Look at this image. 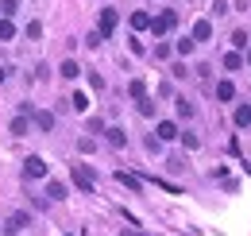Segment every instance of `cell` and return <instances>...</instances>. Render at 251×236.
Returning <instances> with one entry per match:
<instances>
[{
	"label": "cell",
	"instance_id": "24",
	"mask_svg": "<svg viewBox=\"0 0 251 236\" xmlns=\"http://www.w3.org/2000/svg\"><path fill=\"white\" fill-rule=\"evenodd\" d=\"M16 8H20V0H4V4H0V12H4V20H12V16H16Z\"/></svg>",
	"mask_w": 251,
	"mask_h": 236
},
{
	"label": "cell",
	"instance_id": "19",
	"mask_svg": "<svg viewBox=\"0 0 251 236\" xmlns=\"http://www.w3.org/2000/svg\"><path fill=\"white\" fill-rule=\"evenodd\" d=\"M47 194H50V202H62V198H66V186H62V182H47Z\"/></svg>",
	"mask_w": 251,
	"mask_h": 236
},
{
	"label": "cell",
	"instance_id": "4",
	"mask_svg": "<svg viewBox=\"0 0 251 236\" xmlns=\"http://www.w3.org/2000/svg\"><path fill=\"white\" fill-rule=\"evenodd\" d=\"M174 24H178V16H174V12L166 8V12H158L155 20H151V31H155V35H166V31L174 28Z\"/></svg>",
	"mask_w": 251,
	"mask_h": 236
},
{
	"label": "cell",
	"instance_id": "14",
	"mask_svg": "<svg viewBox=\"0 0 251 236\" xmlns=\"http://www.w3.org/2000/svg\"><path fill=\"white\" fill-rule=\"evenodd\" d=\"M8 39H16V24L0 16V43H8Z\"/></svg>",
	"mask_w": 251,
	"mask_h": 236
},
{
	"label": "cell",
	"instance_id": "16",
	"mask_svg": "<svg viewBox=\"0 0 251 236\" xmlns=\"http://www.w3.org/2000/svg\"><path fill=\"white\" fill-rule=\"evenodd\" d=\"M58 74H62V78H77V74H81V66H77L74 59H66L62 66H58Z\"/></svg>",
	"mask_w": 251,
	"mask_h": 236
},
{
	"label": "cell",
	"instance_id": "20",
	"mask_svg": "<svg viewBox=\"0 0 251 236\" xmlns=\"http://www.w3.org/2000/svg\"><path fill=\"white\" fill-rule=\"evenodd\" d=\"M248 31H232V51H244V47H248Z\"/></svg>",
	"mask_w": 251,
	"mask_h": 236
},
{
	"label": "cell",
	"instance_id": "21",
	"mask_svg": "<svg viewBox=\"0 0 251 236\" xmlns=\"http://www.w3.org/2000/svg\"><path fill=\"white\" fill-rule=\"evenodd\" d=\"M108 144H112V148H124V144H127V136L120 132V128H108Z\"/></svg>",
	"mask_w": 251,
	"mask_h": 236
},
{
	"label": "cell",
	"instance_id": "13",
	"mask_svg": "<svg viewBox=\"0 0 251 236\" xmlns=\"http://www.w3.org/2000/svg\"><path fill=\"white\" fill-rule=\"evenodd\" d=\"M178 140H182V148H186V151H197V148H201V136H197V132H182Z\"/></svg>",
	"mask_w": 251,
	"mask_h": 236
},
{
	"label": "cell",
	"instance_id": "1",
	"mask_svg": "<svg viewBox=\"0 0 251 236\" xmlns=\"http://www.w3.org/2000/svg\"><path fill=\"white\" fill-rule=\"evenodd\" d=\"M70 178H74V186H77L81 194H93V171H89L85 163H74V167H70Z\"/></svg>",
	"mask_w": 251,
	"mask_h": 236
},
{
	"label": "cell",
	"instance_id": "23",
	"mask_svg": "<svg viewBox=\"0 0 251 236\" xmlns=\"http://www.w3.org/2000/svg\"><path fill=\"white\" fill-rule=\"evenodd\" d=\"M135 109H139V117H155V101H147V97H143Z\"/></svg>",
	"mask_w": 251,
	"mask_h": 236
},
{
	"label": "cell",
	"instance_id": "6",
	"mask_svg": "<svg viewBox=\"0 0 251 236\" xmlns=\"http://www.w3.org/2000/svg\"><path fill=\"white\" fill-rule=\"evenodd\" d=\"M27 225H31V217H27L24 209H16V213H12L8 221H4V233L12 236V233H20V229H27Z\"/></svg>",
	"mask_w": 251,
	"mask_h": 236
},
{
	"label": "cell",
	"instance_id": "17",
	"mask_svg": "<svg viewBox=\"0 0 251 236\" xmlns=\"http://www.w3.org/2000/svg\"><path fill=\"white\" fill-rule=\"evenodd\" d=\"M70 105H74L77 113H85V109H89V93H81V89H77V93L70 97Z\"/></svg>",
	"mask_w": 251,
	"mask_h": 236
},
{
	"label": "cell",
	"instance_id": "26",
	"mask_svg": "<svg viewBox=\"0 0 251 236\" xmlns=\"http://www.w3.org/2000/svg\"><path fill=\"white\" fill-rule=\"evenodd\" d=\"M85 43H89V47H100V43H104V35H100V31H89V35H85Z\"/></svg>",
	"mask_w": 251,
	"mask_h": 236
},
{
	"label": "cell",
	"instance_id": "25",
	"mask_svg": "<svg viewBox=\"0 0 251 236\" xmlns=\"http://www.w3.org/2000/svg\"><path fill=\"white\" fill-rule=\"evenodd\" d=\"M27 39H43V24H39V20L27 24Z\"/></svg>",
	"mask_w": 251,
	"mask_h": 236
},
{
	"label": "cell",
	"instance_id": "10",
	"mask_svg": "<svg viewBox=\"0 0 251 236\" xmlns=\"http://www.w3.org/2000/svg\"><path fill=\"white\" fill-rule=\"evenodd\" d=\"M8 132H12V136H27V132H31V120H27L24 113H20V117L12 120V128H8Z\"/></svg>",
	"mask_w": 251,
	"mask_h": 236
},
{
	"label": "cell",
	"instance_id": "3",
	"mask_svg": "<svg viewBox=\"0 0 251 236\" xmlns=\"http://www.w3.org/2000/svg\"><path fill=\"white\" fill-rule=\"evenodd\" d=\"M24 178H47V159L27 155V159H24Z\"/></svg>",
	"mask_w": 251,
	"mask_h": 236
},
{
	"label": "cell",
	"instance_id": "2",
	"mask_svg": "<svg viewBox=\"0 0 251 236\" xmlns=\"http://www.w3.org/2000/svg\"><path fill=\"white\" fill-rule=\"evenodd\" d=\"M116 24H120V16H116V8H100V20H97V31L108 39L112 31H116Z\"/></svg>",
	"mask_w": 251,
	"mask_h": 236
},
{
	"label": "cell",
	"instance_id": "8",
	"mask_svg": "<svg viewBox=\"0 0 251 236\" xmlns=\"http://www.w3.org/2000/svg\"><path fill=\"white\" fill-rule=\"evenodd\" d=\"M116 182L127 186V190H143V178H139V175H127V171H116Z\"/></svg>",
	"mask_w": 251,
	"mask_h": 236
},
{
	"label": "cell",
	"instance_id": "9",
	"mask_svg": "<svg viewBox=\"0 0 251 236\" xmlns=\"http://www.w3.org/2000/svg\"><path fill=\"white\" fill-rule=\"evenodd\" d=\"M35 128H39V132H50V128H54V113H47V109H43V113H35Z\"/></svg>",
	"mask_w": 251,
	"mask_h": 236
},
{
	"label": "cell",
	"instance_id": "30",
	"mask_svg": "<svg viewBox=\"0 0 251 236\" xmlns=\"http://www.w3.org/2000/svg\"><path fill=\"white\" fill-rule=\"evenodd\" d=\"M248 175H251V163H248Z\"/></svg>",
	"mask_w": 251,
	"mask_h": 236
},
{
	"label": "cell",
	"instance_id": "11",
	"mask_svg": "<svg viewBox=\"0 0 251 236\" xmlns=\"http://www.w3.org/2000/svg\"><path fill=\"white\" fill-rule=\"evenodd\" d=\"M217 97H220V101H236V82H228V78H224V82L217 86Z\"/></svg>",
	"mask_w": 251,
	"mask_h": 236
},
{
	"label": "cell",
	"instance_id": "29",
	"mask_svg": "<svg viewBox=\"0 0 251 236\" xmlns=\"http://www.w3.org/2000/svg\"><path fill=\"white\" fill-rule=\"evenodd\" d=\"M4 78H8V74H4V66H0V82H4Z\"/></svg>",
	"mask_w": 251,
	"mask_h": 236
},
{
	"label": "cell",
	"instance_id": "22",
	"mask_svg": "<svg viewBox=\"0 0 251 236\" xmlns=\"http://www.w3.org/2000/svg\"><path fill=\"white\" fill-rule=\"evenodd\" d=\"M127 93H131V97H135V101H143V97H147V86H143V82H139V78H135V82H131V86H127Z\"/></svg>",
	"mask_w": 251,
	"mask_h": 236
},
{
	"label": "cell",
	"instance_id": "7",
	"mask_svg": "<svg viewBox=\"0 0 251 236\" xmlns=\"http://www.w3.org/2000/svg\"><path fill=\"white\" fill-rule=\"evenodd\" d=\"M209 39H213V24L209 20H197L193 24V43H209Z\"/></svg>",
	"mask_w": 251,
	"mask_h": 236
},
{
	"label": "cell",
	"instance_id": "12",
	"mask_svg": "<svg viewBox=\"0 0 251 236\" xmlns=\"http://www.w3.org/2000/svg\"><path fill=\"white\" fill-rule=\"evenodd\" d=\"M131 28L135 31H151V16H147V12H131Z\"/></svg>",
	"mask_w": 251,
	"mask_h": 236
},
{
	"label": "cell",
	"instance_id": "28",
	"mask_svg": "<svg viewBox=\"0 0 251 236\" xmlns=\"http://www.w3.org/2000/svg\"><path fill=\"white\" fill-rule=\"evenodd\" d=\"M155 59H170V43H158V47H155Z\"/></svg>",
	"mask_w": 251,
	"mask_h": 236
},
{
	"label": "cell",
	"instance_id": "27",
	"mask_svg": "<svg viewBox=\"0 0 251 236\" xmlns=\"http://www.w3.org/2000/svg\"><path fill=\"white\" fill-rule=\"evenodd\" d=\"M193 47H197V43H193V39H178V55H189V51H193Z\"/></svg>",
	"mask_w": 251,
	"mask_h": 236
},
{
	"label": "cell",
	"instance_id": "5",
	"mask_svg": "<svg viewBox=\"0 0 251 236\" xmlns=\"http://www.w3.org/2000/svg\"><path fill=\"white\" fill-rule=\"evenodd\" d=\"M155 136H158V144H170V140H178V136H182V128H178L174 120H158Z\"/></svg>",
	"mask_w": 251,
	"mask_h": 236
},
{
	"label": "cell",
	"instance_id": "15",
	"mask_svg": "<svg viewBox=\"0 0 251 236\" xmlns=\"http://www.w3.org/2000/svg\"><path fill=\"white\" fill-rule=\"evenodd\" d=\"M240 66H244V55H240V51H228V55H224V70H240Z\"/></svg>",
	"mask_w": 251,
	"mask_h": 236
},
{
	"label": "cell",
	"instance_id": "18",
	"mask_svg": "<svg viewBox=\"0 0 251 236\" xmlns=\"http://www.w3.org/2000/svg\"><path fill=\"white\" fill-rule=\"evenodd\" d=\"M236 124H240V128H251V105H240V109H236Z\"/></svg>",
	"mask_w": 251,
	"mask_h": 236
}]
</instances>
